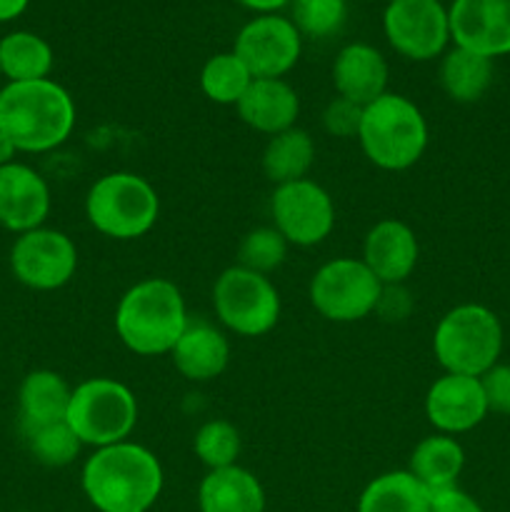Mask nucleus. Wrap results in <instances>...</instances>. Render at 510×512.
Wrapping results in <instances>:
<instances>
[{
    "label": "nucleus",
    "instance_id": "obj_2",
    "mask_svg": "<svg viewBox=\"0 0 510 512\" xmlns=\"http://www.w3.org/2000/svg\"><path fill=\"white\" fill-rule=\"evenodd\" d=\"M75 128V103L55 80L5 83L0 88V133L18 153L60 148Z\"/></svg>",
    "mask_w": 510,
    "mask_h": 512
},
{
    "label": "nucleus",
    "instance_id": "obj_4",
    "mask_svg": "<svg viewBox=\"0 0 510 512\" xmlns=\"http://www.w3.org/2000/svg\"><path fill=\"white\" fill-rule=\"evenodd\" d=\"M358 140L373 165L383 170H408L428 148V123L413 100L385 93L363 108Z\"/></svg>",
    "mask_w": 510,
    "mask_h": 512
},
{
    "label": "nucleus",
    "instance_id": "obj_21",
    "mask_svg": "<svg viewBox=\"0 0 510 512\" xmlns=\"http://www.w3.org/2000/svg\"><path fill=\"white\" fill-rule=\"evenodd\" d=\"M200 512H265V490L240 465L210 470L198 488Z\"/></svg>",
    "mask_w": 510,
    "mask_h": 512
},
{
    "label": "nucleus",
    "instance_id": "obj_26",
    "mask_svg": "<svg viewBox=\"0 0 510 512\" xmlns=\"http://www.w3.org/2000/svg\"><path fill=\"white\" fill-rule=\"evenodd\" d=\"M55 55L48 40L30 30H15L0 40V73L8 83L45 80L53 70Z\"/></svg>",
    "mask_w": 510,
    "mask_h": 512
},
{
    "label": "nucleus",
    "instance_id": "obj_40",
    "mask_svg": "<svg viewBox=\"0 0 510 512\" xmlns=\"http://www.w3.org/2000/svg\"><path fill=\"white\" fill-rule=\"evenodd\" d=\"M440 3H443V0H440Z\"/></svg>",
    "mask_w": 510,
    "mask_h": 512
},
{
    "label": "nucleus",
    "instance_id": "obj_28",
    "mask_svg": "<svg viewBox=\"0 0 510 512\" xmlns=\"http://www.w3.org/2000/svg\"><path fill=\"white\" fill-rule=\"evenodd\" d=\"M253 75L235 53H218L200 70V88L205 98L218 105H238Z\"/></svg>",
    "mask_w": 510,
    "mask_h": 512
},
{
    "label": "nucleus",
    "instance_id": "obj_22",
    "mask_svg": "<svg viewBox=\"0 0 510 512\" xmlns=\"http://www.w3.org/2000/svg\"><path fill=\"white\" fill-rule=\"evenodd\" d=\"M70 385L55 370H33L23 378L18 390L20 428L60 423L68 415Z\"/></svg>",
    "mask_w": 510,
    "mask_h": 512
},
{
    "label": "nucleus",
    "instance_id": "obj_35",
    "mask_svg": "<svg viewBox=\"0 0 510 512\" xmlns=\"http://www.w3.org/2000/svg\"><path fill=\"white\" fill-rule=\"evenodd\" d=\"M430 512H485L475 498H470L458 485L448 490H438L430 500Z\"/></svg>",
    "mask_w": 510,
    "mask_h": 512
},
{
    "label": "nucleus",
    "instance_id": "obj_41",
    "mask_svg": "<svg viewBox=\"0 0 510 512\" xmlns=\"http://www.w3.org/2000/svg\"><path fill=\"white\" fill-rule=\"evenodd\" d=\"M388 3H390V0H388Z\"/></svg>",
    "mask_w": 510,
    "mask_h": 512
},
{
    "label": "nucleus",
    "instance_id": "obj_31",
    "mask_svg": "<svg viewBox=\"0 0 510 512\" xmlns=\"http://www.w3.org/2000/svg\"><path fill=\"white\" fill-rule=\"evenodd\" d=\"M288 255V240L275 228H255L240 240L238 265L253 273L268 275L285 263Z\"/></svg>",
    "mask_w": 510,
    "mask_h": 512
},
{
    "label": "nucleus",
    "instance_id": "obj_29",
    "mask_svg": "<svg viewBox=\"0 0 510 512\" xmlns=\"http://www.w3.org/2000/svg\"><path fill=\"white\" fill-rule=\"evenodd\" d=\"M20 433H23L25 445H28L35 463L45 465V468H65V465L75 463L80 448H83L68 420L35 425V428H20Z\"/></svg>",
    "mask_w": 510,
    "mask_h": 512
},
{
    "label": "nucleus",
    "instance_id": "obj_12",
    "mask_svg": "<svg viewBox=\"0 0 510 512\" xmlns=\"http://www.w3.org/2000/svg\"><path fill=\"white\" fill-rule=\"evenodd\" d=\"M275 230L288 243L300 248H313L323 243L335 228V205L323 185L315 180H295V183L275 185L270 200Z\"/></svg>",
    "mask_w": 510,
    "mask_h": 512
},
{
    "label": "nucleus",
    "instance_id": "obj_19",
    "mask_svg": "<svg viewBox=\"0 0 510 512\" xmlns=\"http://www.w3.org/2000/svg\"><path fill=\"white\" fill-rule=\"evenodd\" d=\"M235 110L248 128L273 138L283 130L295 128L300 100L293 85L285 83L283 78H253Z\"/></svg>",
    "mask_w": 510,
    "mask_h": 512
},
{
    "label": "nucleus",
    "instance_id": "obj_33",
    "mask_svg": "<svg viewBox=\"0 0 510 512\" xmlns=\"http://www.w3.org/2000/svg\"><path fill=\"white\" fill-rule=\"evenodd\" d=\"M360 120H363V108L340 95L323 110V125L333 138H358Z\"/></svg>",
    "mask_w": 510,
    "mask_h": 512
},
{
    "label": "nucleus",
    "instance_id": "obj_11",
    "mask_svg": "<svg viewBox=\"0 0 510 512\" xmlns=\"http://www.w3.org/2000/svg\"><path fill=\"white\" fill-rule=\"evenodd\" d=\"M10 270L20 285L48 293L73 280L78 250L68 235L43 225L15 238L10 248Z\"/></svg>",
    "mask_w": 510,
    "mask_h": 512
},
{
    "label": "nucleus",
    "instance_id": "obj_39",
    "mask_svg": "<svg viewBox=\"0 0 510 512\" xmlns=\"http://www.w3.org/2000/svg\"><path fill=\"white\" fill-rule=\"evenodd\" d=\"M0 78H3V73H0Z\"/></svg>",
    "mask_w": 510,
    "mask_h": 512
},
{
    "label": "nucleus",
    "instance_id": "obj_10",
    "mask_svg": "<svg viewBox=\"0 0 510 512\" xmlns=\"http://www.w3.org/2000/svg\"><path fill=\"white\" fill-rule=\"evenodd\" d=\"M390 48L408 60H433L450 43L448 8L440 0H390L383 13Z\"/></svg>",
    "mask_w": 510,
    "mask_h": 512
},
{
    "label": "nucleus",
    "instance_id": "obj_30",
    "mask_svg": "<svg viewBox=\"0 0 510 512\" xmlns=\"http://www.w3.org/2000/svg\"><path fill=\"white\" fill-rule=\"evenodd\" d=\"M193 450L198 455L200 463L210 470L230 468V465H238L240 455V433L233 423L228 420H208L205 425H200V430L195 433Z\"/></svg>",
    "mask_w": 510,
    "mask_h": 512
},
{
    "label": "nucleus",
    "instance_id": "obj_15",
    "mask_svg": "<svg viewBox=\"0 0 510 512\" xmlns=\"http://www.w3.org/2000/svg\"><path fill=\"white\" fill-rule=\"evenodd\" d=\"M425 415L440 435H460L478 428L488 415L480 378L445 373L425 395Z\"/></svg>",
    "mask_w": 510,
    "mask_h": 512
},
{
    "label": "nucleus",
    "instance_id": "obj_16",
    "mask_svg": "<svg viewBox=\"0 0 510 512\" xmlns=\"http://www.w3.org/2000/svg\"><path fill=\"white\" fill-rule=\"evenodd\" d=\"M50 215V188L30 165L13 163L0 168V225L15 235L43 228Z\"/></svg>",
    "mask_w": 510,
    "mask_h": 512
},
{
    "label": "nucleus",
    "instance_id": "obj_18",
    "mask_svg": "<svg viewBox=\"0 0 510 512\" xmlns=\"http://www.w3.org/2000/svg\"><path fill=\"white\" fill-rule=\"evenodd\" d=\"M333 85L340 98L350 103L370 105L388 93V63L383 53L368 43H350L335 55Z\"/></svg>",
    "mask_w": 510,
    "mask_h": 512
},
{
    "label": "nucleus",
    "instance_id": "obj_13",
    "mask_svg": "<svg viewBox=\"0 0 510 512\" xmlns=\"http://www.w3.org/2000/svg\"><path fill=\"white\" fill-rule=\"evenodd\" d=\"M303 50V35L293 20L278 13L258 15L240 28L233 53L253 78H283L295 68Z\"/></svg>",
    "mask_w": 510,
    "mask_h": 512
},
{
    "label": "nucleus",
    "instance_id": "obj_27",
    "mask_svg": "<svg viewBox=\"0 0 510 512\" xmlns=\"http://www.w3.org/2000/svg\"><path fill=\"white\" fill-rule=\"evenodd\" d=\"M313 163L315 143L303 128H288L273 135L263 150V173L275 185L308 178Z\"/></svg>",
    "mask_w": 510,
    "mask_h": 512
},
{
    "label": "nucleus",
    "instance_id": "obj_34",
    "mask_svg": "<svg viewBox=\"0 0 510 512\" xmlns=\"http://www.w3.org/2000/svg\"><path fill=\"white\" fill-rule=\"evenodd\" d=\"M480 385H483L488 413L510 415V365H493L488 373L480 375Z\"/></svg>",
    "mask_w": 510,
    "mask_h": 512
},
{
    "label": "nucleus",
    "instance_id": "obj_32",
    "mask_svg": "<svg viewBox=\"0 0 510 512\" xmlns=\"http://www.w3.org/2000/svg\"><path fill=\"white\" fill-rule=\"evenodd\" d=\"M293 25L308 38H330L345 23V0H293Z\"/></svg>",
    "mask_w": 510,
    "mask_h": 512
},
{
    "label": "nucleus",
    "instance_id": "obj_7",
    "mask_svg": "<svg viewBox=\"0 0 510 512\" xmlns=\"http://www.w3.org/2000/svg\"><path fill=\"white\" fill-rule=\"evenodd\" d=\"M68 425L83 445L108 448L125 443L138 423V400L128 385L110 378H90L70 395Z\"/></svg>",
    "mask_w": 510,
    "mask_h": 512
},
{
    "label": "nucleus",
    "instance_id": "obj_23",
    "mask_svg": "<svg viewBox=\"0 0 510 512\" xmlns=\"http://www.w3.org/2000/svg\"><path fill=\"white\" fill-rule=\"evenodd\" d=\"M465 468V450L453 435H430L415 445L410 455V473L430 490H448L458 485Z\"/></svg>",
    "mask_w": 510,
    "mask_h": 512
},
{
    "label": "nucleus",
    "instance_id": "obj_25",
    "mask_svg": "<svg viewBox=\"0 0 510 512\" xmlns=\"http://www.w3.org/2000/svg\"><path fill=\"white\" fill-rule=\"evenodd\" d=\"M493 60L465 48H450L440 60V85L455 103H478L493 85Z\"/></svg>",
    "mask_w": 510,
    "mask_h": 512
},
{
    "label": "nucleus",
    "instance_id": "obj_36",
    "mask_svg": "<svg viewBox=\"0 0 510 512\" xmlns=\"http://www.w3.org/2000/svg\"><path fill=\"white\" fill-rule=\"evenodd\" d=\"M30 0H0V23H10V20L20 18Z\"/></svg>",
    "mask_w": 510,
    "mask_h": 512
},
{
    "label": "nucleus",
    "instance_id": "obj_37",
    "mask_svg": "<svg viewBox=\"0 0 510 512\" xmlns=\"http://www.w3.org/2000/svg\"><path fill=\"white\" fill-rule=\"evenodd\" d=\"M240 3H243L245 8L255 10L258 15H268V13H278L280 8L290 5L293 0H240Z\"/></svg>",
    "mask_w": 510,
    "mask_h": 512
},
{
    "label": "nucleus",
    "instance_id": "obj_20",
    "mask_svg": "<svg viewBox=\"0 0 510 512\" xmlns=\"http://www.w3.org/2000/svg\"><path fill=\"white\" fill-rule=\"evenodd\" d=\"M170 358H173L175 370L185 380L208 383L228 368L230 345L218 328L203 323V320H195L183 330L175 348L170 350Z\"/></svg>",
    "mask_w": 510,
    "mask_h": 512
},
{
    "label": "nucleus",
    "instance_id": "obj_14",
    "mask_svg": "<svg viewBox=\"0 0 510 512\" xmlns=\"http://www.w3.org/2000/svg\"><path fill=\"white\" fill-rule=\"evenodd\" d=\"M448 20L458 48L490 60L510 53V0H453Z\"/></svg>",
    "mask_w": 510,
    "mask_h": 512
},
{
    "label": "nucleus",
    "instance_id": "obj_9",
    "mask_svg": "<svg viewBox=\"0 0 510 512\" xmlns=\"http://www.w3.org/2000/svg\"><path fill=\"white\" fill-rule=\"evenodd\" d=\"M383 283L363 260L335 258L310 280V303L333 323H358L378 310Z\"/></svg>",
    "mask_w": 510,
    "mask_h": 512
},
{
    "label": "nucleus",
    "instance_id": "obj_38",
    "mask_svg": "<svg viewBox=\"0 0 510 512\" xmlns=\"http://www.w3.org/2000/svg\"><path fill=\"white\" fill-rule=\"evenodd\" d=\"M15 155H18V150H15V145L10 143L8 138H5L3 133H0V168L8 163H13Z\"/></svg>",
    "mask_w": 510,
    "mask_h": 512
},
{
    "label": "nucleus",
    "instance_id": "obj_5",
    "mask_svg": "<svg viewBox=\"0 0 510 512\" xmlns=\"http://www.w3.org/2000/svg\"><path fill=\"white\" fill-rule=\"evenodd\" d=\"M433 353L445 373L480 378L503 353V325L490 308L465 303L448 310L435 325Z\"/></svg>",
    "mask_w": 510,
    "mask_h": 512
},
{
    "label": "nucleus",
    "instance_id": "obj_17",
    "mask_svg": "<svg viewBox=\"0 0 510 512\" xmlns=\"http://www.w3.org/2000/svg\"><path fill=\"white\" fill-rule=\"evenodd\" d=\"M420 245L410 225L400 220H380L363 243V263L383 285H400L418 265Z\"/></svg>",
    "mask_w": 510,
    "mask_h": 512
},
{
    "label": "nucleus",
    "instance_id": "obj_8",
    "mask_svg": "<svg viewBox=\"0 0 510 512\" xmlns=\"http://www.w3.org/2000/svg\"><path fill=\"white\" fill-rule=\"evenodd\" d=\"M213 308L220 323L235 335L260 338L278 325L280 295L268 275L233 265L215 280Z\"/></svg>",
    "mask_w": 510,
    "mask_h": 512
},
{
    "label": "nucleus",
    "instance_id": "obj_24",
    "mask_svg": "<svg viewBox=\"0 0 510 512\" xmlns=\"http://www.w3.org/2000/svg\"><path fill=\"white\" fill-rule=\"evenodd\" d=\"M433 493L410 470L383 473L365 485L358 512H430Z\"/></svg>",
    "mask_w": 510,
    "mask_h": 512
},
{
    "label": "nucleus",
    "instance_id": "obj_1",
    "mask_svg": "<svg viewBox=\"0 0 510 512\" xmlns=\"http://www.w3.org/2000/svg\"><path fill=\"white\" fill-rule=\"evenodd\" d=\"M80 483L98 512H148L163 493V465L148 448L125 440L95 450Z\"/></svg>",
    "mask_w": 510,
    "mask_h": 512
},
{
    "label": "nucleus",
    "instance_id": "obj_6",
    "mask_svg": "<svg viewBox=\"0 0 510 512\" xmlns=\"http://www.w3.org/2000/svg\"><path fill=\"white\" fill-rule=\"evenodd\" d=\"M85 215L98 233L115 240H135L158 223L160 198L148 180L120 170L95 180L85 198Z\"/></svg>",
    "mask_w": 510,
    "mask_h": 512
},
{
    "label": "nucleus",
    "instance_id": "obj_3",
    "mask_svg": "<svg viewBox=\"0 0 510 512\" xmlns=\"http://www.w3.org/2000/svg\"><path fill=\"white\" fill-rule=\"evenodd\" d=\"M188 323L183 293L165 278L140 280L115 308V333L130 353L143 358L170 353Z\"/></svg>",
    "mask_w": 510,
    "mask_h": 512
}]
</instances>
